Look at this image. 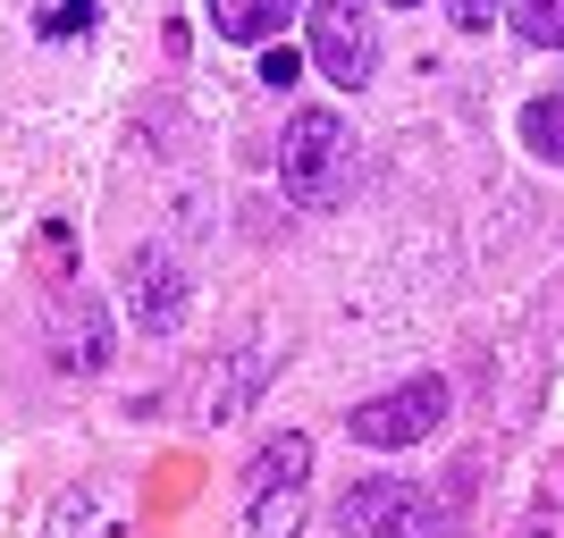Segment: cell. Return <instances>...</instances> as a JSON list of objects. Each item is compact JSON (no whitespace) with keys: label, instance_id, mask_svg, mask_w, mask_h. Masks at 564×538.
<instances>
[{"label":"cell","instance_id":"cell-4","mask_svg":"<svg viewBox=\"0 0 564 538\" xmlns=\"http://www.w3.org/2000/svg\"><path fill=\"white\" fill-rule=\"evenodd\" d=\"M438 421H447V378H404V387H388V396L354 404V413H346V438L397 454V446H422Z\"/></svg>","mask_w":564,"mask_h":538},{"label":"cell","instance_id":"cell-6","mask_svg":"<svg viewBox=\"0 0 564 538\" xmlns=\"http://www.w3.org/2000/svg\"><path fill=\"white\" fill-rule=\"evenodd\" d=\"M304 480H312V438H304V429L261 438V454L245 463V496H295Z\"/></svg>","mask_w":564,"mask_h":538},{"label":"cell","instance_id":"cell-3","mask_svg":"<svg viewBox=\"0 0 564 538\" xmlns=\"http://www.w3.org/2000/svg\"><path fill=\"white\" fill-rule=\"evenodd\" d=\"M337 530L346 538H447L438 496H422L413 480H362L337 505Z\"/></svg>","mask_w":564,"mask_h":538},{"label":"cell","instance_id":"cell-1","mask_svg":"<svg viewBox=\"0 0 564 538\" xmlns=\"http://www.w3.org/2000/svg\"><path fill=\"white\" fill-rule=\"evenodd\" d=\"M279 186H286V202H304V211H337V194L354 186V135H346L337 110H304L286 127Z\"/></svg>","mask_w":564,"mask_h":538},{"label":"cell","instance_id":"cell-9","mask_svg":"<svg viewBox=\"0 0 564 538\" xmlns=\"http://www.w3.org/2000/svg\"><path fill=\"white\" fill-rule=\"evenodd\" d=\"M506 18H514L522 43H540V51L564 43V0H506Z\"/></svg>","mask_w":564,"mask_h":538},{"label":"cell","instance_id":"cell-10","mask_svg":"<svg viewBox=\"0 0 564 538\" xmlns=\"http://www.w3.org/2000/svg\"><path fill=\"white\" fill-rule=\"evenodd\" d=\"M85 25H94V0H51V9H34V34H43V43H68Z\"/></svg>","mask_w":564,"mask_h":538},{"label":"cell","instance_id":"cell-11","mask_svg":"<svg viewBox=\"0 0 564 538\" xmlns=\"http://www.w3.org/2000/svg\"><path fill=\"white\" fill-rule=\"evenodd\" d=\"M447 18L464 25V34H489V25L506 18V0H447Z\"/></svg>","mask_w":564,"mask_h":538},{"label":"cell","instance_id":"cell-2","mask_svg":"<svg viewBox=\"0 0 564 538\" xmlns=\"http://www.w3.org/2000/svg\"><path fill=\"white\" fill-rule=\"evenodd\" d=\"M312 18V68L329 76V85H346V94H362L379 68V25H371V0H304Z\"/></svg>","mask_w":564,"mask_h":538},{"label":"cell","instance_id":"cell-7","mask_svg":"<svg viewBox=\"0 0 564 538\" xmlns=\"http://www.w3.org/2000/svg\"><path fill=\"white\" fill-rule=\"evenodd\" d=\"M219 25V43H270V34H286V18L304 9V0H203Z\"/></svg>","mask_w":564,"mask_h":538},{"label":"cell","instance_id":"cell-5","mask_svg":"<svg viewBox=\"0 0 564 538\" xmlns=\"http://www.w3.org/2000/svg\"><path fill=\"white\" fill-rule=\"evenodd\" d=\"M127 311H135L152 337H169V328L186 320V270L169 253H135L127 261Z\"/></svg>","mask_w":564,"mask_h":538},{"label":"cell","instance_id":"cell-12","mask_svg":"<svg viewBox=\"0 0 564 538\" xmlns=\"http://www.w3.org/2000/svg\"><path fill=\"white\" fill-rule=\"evenodd\" d=\"M295 76H304V59H295L286 43H270V51H261V85H279V94H286Z\"/></svg>","mask_w":564,"mask_h":538},{"label":"cell","instance_id":"cell-8","mask_svg":"<svg viewBox=\"0 0 564 538\" xmlns=\"http://www.w3.org/2000/svg\"><path fill=\"white\" fill-rule=\"evenodd\" d=\"M522 143H531V161L564 168V94H540L531 110H522Z\"/></svg>","mask_w":564,"mask_h":538},{"label":"cell","instance_id":"cell-13","mask_svg":"<svg viewBox=\"0 0 564 538\" xmlns=\"http://www.w3.org/2000/svg\"><path fill=\"white\" fill-rule=\"evenodd\" d=\"M388 9H422V0H388Z\"/></svg>","mask_w":564,"mask_h":538}]
</instances>
